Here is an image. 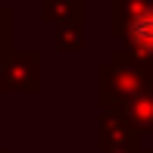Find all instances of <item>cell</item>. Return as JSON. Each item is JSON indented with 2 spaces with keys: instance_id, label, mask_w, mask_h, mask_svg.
<instances>
[{
  "instance_id": "1",
  "label": "cell",
  "mask_w": 153,
  "mask_h": 153,
  "mask_svg": "<svg viewBox=\"0 0 153 153\" xmlns=\"http://www.w3.org/2000/svg\"><path fill=\"white\" fill-rule=\"evenodd\" d=\"M134 41H137V47L153 50V10L134 16Z\"/></svg>"
}]
</instances>
